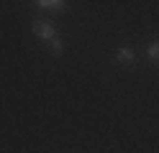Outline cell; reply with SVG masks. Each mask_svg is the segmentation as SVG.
<instances>
[{
	"mask_svg": "<svg viewBox=\"0 0 159 153\" xmlns=\"http://www.w3.org/2000/svg\"><path fill=\"white\" fill-rule=\"evenodd\" d=\"M34 33H36L39 38H44V41H54V38H57V36H54V26L46 23V20H36V23H34Z\"/></svg>",
	"mask_w": 159,
	"mask_h": 153,
	"instance_id": "obj_1",
	"label": "cell"
},
{
	"mask_svg": "<svg viewBox=\"0 0 159 153\" xmlns=\"http://www.w3.org/2000/svg\"><path fill=\"white\" fill-rule=\"evenodd\" d=\"M39 8H44V10H64V3L62 0H39Z\"/></svg>",
	"mask_w": 159,
	"mask_h": 153,
	"instance_id": "obj_2",
	"label": "cell"
},
{
	"mask_svg": "<svg viewBox=\"0 0 159 153\" xmlns=\"http://www.w3.org/2000/svg\"><path fill=\"white\" fill-rule=\"evenodd\" d=\"M118 61H123V64H134V51L131 49H121V51H118Z\"/></svg>",
	"mask_w": 159,
	"mask_h": 153,
	"instance_id": "obj_3",
	"label": "cell"
},
{
	"mask_svg": "<svg viewBox=\"0 0 159 153\" xmlns=\"http://www.w3.org/2000/svg\"><path fill=\"white\" fill-rule=\"evenodd\" d=\"M146 51H149V59H152V61H159V41H157V44H152Z\"/></svg>",
	"mask_w": 159,
	"mask_h": 153,
	"instance_id": "obj_4",
	"label": "cell"
},
{
	"mask_svg": "<svg viewBox=\"0 0 159 153\" xmlns=\"http://www.w3.org/2000/svg\"><path fill=\"white\" fill-rule=\"evenodd\" d=\"M52 54H62V41H59V38L52 41Z\"/></svg>",
	"mask_w": 159,
	"mask_h": 153,
	"instance_id": "obj_5",
	"label": "cell"
}]
</instances>
